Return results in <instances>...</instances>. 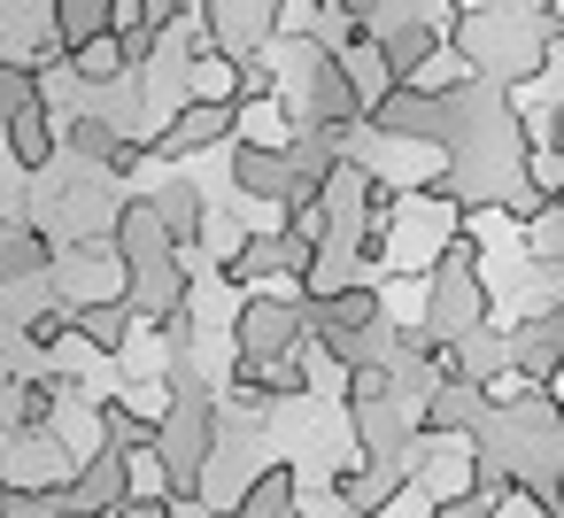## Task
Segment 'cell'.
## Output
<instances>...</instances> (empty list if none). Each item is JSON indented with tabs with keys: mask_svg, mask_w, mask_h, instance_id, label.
<instances>
[{
	"mask_svg": "<svg viewBox=\"0 0 564 518\" xmlns=\"http://www.w3.org/2000/svg\"><path fill=\"white\" fill-rule=\"evenodd\" d=\"M202 24H209V55H225V63H263L271 40H279L271 0H209Z\"/></svg>",
	"mask_w": 564,
	"mask_h": 518,
	"instance_id": "cell-3",
	"label": "cell"
},
{
	"mask_svg": "<svg viewBox=\"0 0 564 518\" xmlns=\"http://www.w3.org/2000/svg\"><path fill=\"white\" fill-rule=\"evenodd\" d=\"M55 503H63V518H117V510L132 503V456H117V449L86 456L78 479H70Z\"/></svg>",
	"mask_w": 564,
	"mask_h": 518,
	"instance_id": "cell-5",
	"label": "cell"
},
{
	"mask_svg": "<svg viewBox=\"0 0 564 518\" xmlns=\"http://www.w3.org/2000/svg\"><path fill=\"white\" fill-rule=\"evenodd\" d=\"M302 341H310V317H302L294 294H248V302L232 310V348H240V364L302 356Z\"/></svg>",
	"mask_w": 564,
	"mask_h": 518,
	"instance_id": "cell-1",
	"label": "cell"
},
{
	"mask_svg": "<svg viewBox=\"0 0 564 518\" xmlns=\"http://www.w3.org/2000/svg\"><path fill=\"white\" fill-rule=\"evenodd\" d=\"M148 202H155V217H163V233H171V248H178V256H186L194 240H209V202H202V186H194V179H163Z\"/></svg>",
	"mask_w": 564,
	"mask_h": 518,
	"instance_id": "cell-12",
	"label": "cell"
},
{
	"mask_svg": "<svg viewBox=\"0 0 564 518\" xmlns=\"http://www.w3.org/2000/svg\"><path fill=\"white\" fill-rule=\"evenodd\" d=\"M86 456L63 449V433H17L9 449H0V487H32V495H63L78 479Z\"/></svg>",
	"mask_w": 564,
	"mask_h": 518,
	"instance_id": "cell-4",
	"label": "cell"
},
{
	"mask_svg": "<svg viewBox=\"0 0 564 518\" xmlns=\"http://www.w3.org/2000/svg\"><path fill=\"white\" fill-rule=\"evenodd\" d=\"M117 518H178V503H171V495H132Z\"/></svg>",
	"mask_w": 564,
	"mask_h": 518,
	"instance_id": "cell-17",
	"label": "cell"
},
{
	"mask_svg": "<svg viewBox=\"0 0 564 518\" xmlns=\"http://www.w3.org/2000/svg\"><path fill=\"white\" fill-rule=\"evenodd\" d=\"M441 518H495V510H487V503H471V495H464V503H448V510H441Z\"/></svg>",
	"mask_w": 564,
	"mask_h": 518,
	"instance_id": "cell-18",
	"label": "cell"
},
{
	"mask_svg": "<svg viewBox=\"0 0 564 518\" xmlns=\"http://www.w3.org/2000/svg\"><path fill=\"white\" fill-rule=\"evenodd\" d=\"M232 125H240V109H217V101H178V109L155 125L148 155H155V163H186L194 148H217V140H232Z\"/></svg>",
	"mask_w": 564,
	"mask_h": 518,
	"instance_id": "cell-6",
	"label": "cell"
},
{
	"mask_svg": "<svg viewBox=\"0 0 564 518\" xmlns=\"http://www.w3.org/2000/svg\"><path fill=\"white\" fill-rule=\"evenodd\" d=\"M525 248H533V263H564V202H549V209L525 225Z\"/></svg>",
	"mask_w": 564,
	"mask_h": 518,
	"instance_id": "cell-15",
	"label": "cell"
},
{
	"mask_svg": "<svg viewBox=\"0 0 564 518\" xmlns=\"http://www.w3.org/2000/svg\"><path fill=\"white\" fill-rule=\"evenodd\" d=\"M0 148H9V163H17L24 179H47V163L63 155V125H55V109H47V101L17 109L9 125H0Z\"/></svg>",
	"mask_w": 564,
	"mask_h": 518,
	"instance_id": "cell-8",
	"label": "cell"
},
{
	"mask_svg": "<svg viewBox=\"0 0 564 518\" xmlns=\"http://www.w3.org/2000/svg\"><path fill=\"white\" fill-rule=\"evenodd\" d=\"M433 47H441V24H433V17H394V24H379V55H387L394 86H417V71L433 63Z\"/></svg>",
	"mask_w": 564,
	"mask_h": 518,
	"instance_id": "cell-10",
	"label": "cell"
},
{
	"mask_svg": "<svg viewBox=\"0 0 564 518\" xmlns=\"http://www.w3.org/2000/svg\"><path fill=\"white\" fill-rule=\"evenodd\" d=\"M294 495H302V472H294V464H263V472L232 495V510H225V518H302V510H294Z\"/></svg>",
	"mask_w": 564,
	"mask_h": 518,
	"instance_id": "cell-13",
	"label": "cell"
},
{
	"mask_svg": "<svg viewBox=\"0 0 564 518\" xmlns=\"http://www.w3.org/2000/svg\"><path fill=\"white\" fill-rule=\"evenodd\" d=\"M232 186L240 194H256V202H294V163H286V148H232Z\"/></svg>",
	"mask_w": 564,
	"mask_h": 518,
	"instance_id": "cell-11",
	"label": "cell"
},
{
	"mask_svg": "<svg viewBox=\"0 0 564 518\" xmlns=\"http://www.w3.org/2000/svg\"><path fill=\"white\" fill-rule=\"evenodd\" d=\"M47 287H55L63 310H94V302H124L132 279H124V256L109 240H86V248H63L55 256V279Z\"/></svg>",
	"mask_w": 564,
	"mask_h": 518,
	"instance_id": "cell-2",
	"label": "cell"
},
{
	"mask_svg": "<svg viewBox=\"0 0 564 518\" xmlns=\"http://www.w3.org/2000/svg\"><path fill=\"white\" fill-rule=\"evenodd\" d=\"M0 518H63V503L32 495V487H0Z\"/></svg>",
	"mask_w": 564,
	"mask_h": 518,
	"instance_id": "cell-16",
	"label": "cell"
},
{
	"mask_svg": "<svg viewBox=\"0 0 564 518\" xmlns=\"http://www.w3.org/2000/svg\"><path fill=\"white\" fill-rule=\"evenodd\" d=\"M302 317H310V341L371 333V325H379V287H371V279H364V287H340V294H325V302H302Z\"/></svg>",
	"mask_w": 564,
	"mask_h": 518,
	"instance_id": "cell-9",
	"label": "cell"
},
{
	"mask_svg": "<svg viewBox=\"0 0 564 518\" xmlns=\"http://www.w3.org/2000/svg\"><path fill=\"white\" fill-rule=\"evenodd\" d=\"M310 263H317V256H302L286 233H248V240L217 263V279H225V287H263V279H286V271L310 279Z\"/></svg>",
	"mask_w": 564,
	"mask_h": 518,
	"instance_id": "cell-7",
	"label": "cell"
},
{
	"mask_svg": "<svg viewBox=\"0 0 564 518\" xmlns=\"http://www.w3.org/2000/svg\"><path fill=\"white\" fill-rule=\"evenodd\" d=\"M70 333H78L94 356H124L132 333H140V310H132V302H94V310H70Z\"/></svg>",
	"mask_w": 564,
	"mask_h": 518,
	"instance_id": "cell-14",
	"label": "cell"
}]
</instances>
